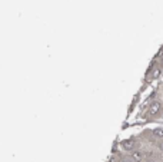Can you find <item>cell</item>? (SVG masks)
<instances>
[{
  "label": "cell",
  "mask_w": 163,
  "mask_h": 162,
  "mask_svg": "<svg viewBox=\"0 0 163 162\" xmlns=\"http://www.w3.org/2000/svg\"><path fill=\"white\" fill-rule=\"evenodd\" d=\"M120 162H135V161H133L132 158H125V159H122Z\"/></svg>",
  "instance_id": "5"
},
{
  "label": "cell",
  "mask_w": 163,
  "mask_h": 162,
  "mask_svg": "<svg viewBox=\"0 0 163 162\" xmlns=\"http://www.w3.org/2000/svg\"><path fill=\"white\" fill-rule=\"evenodd\" d=\"M142 158H143V155H142L140 151H133V154H132V159L133 161H142Z\"/></svg>",
  "instance_id": "4"
},
{
  "label": "cell",
  "mask_w": 163,
  "mask_h": 162,
  "mask_svg": "<svg viewBox=\"0 0 163 162\" xmlns=\"http://www.w3.org/2000/svg\"><path fill=\"white\" fill-rule=\"evenodd\" d=\"M160 108H162L160 102H159V101H155V102L150 105V108H149V114H150V115H156L159 111H160Z\"/></svg>",
  "instance_id": "2"
},
{
  "label": "cell",
  "mask_w": 163,
  "mask_h": 162,
  "mask_svg": "<svg viewBox=\"0 0 163 162\" xmlns=\"http://www.w3.org/2000/svg\"><path fill=\"white\" fill-rule=\"evenodd\" d=\"M147 162H158V161H153V159H149V161Z\"/></svg>",
  "instance_id": "6"
},
{
  "label": "cell",
  "mask_w": 163,
  "mask_h": 162,
  "mask_svg": "<svg viewBox=\"0 0 163 162\" xmlns=\"http://www.w3.org/2000/svg\"><path fill=\"white\" fill-rule=\"evenodd\" d=\"M152 135L155 136L156 139H163V128H156V129H153Z\"/></svg>",
  "instance_id": "3"
},
{
  "label": "cell",
  "mask_w": 163,
  "mask_h": 162,
  "mask_svg": "<svg viewBox=\"0 0 163 162\" xmlns=\"http://www.w3.org/2000/svg\"><path fill=\"white\" fill-rule=\"evenodd\" d=\"M135 145H136V142H135L133 138H129V139L122 141V144H120L122 149H125V151H133V149H135Z\"/></svg>",
  "instance_id": "1"
}]
</instances>
